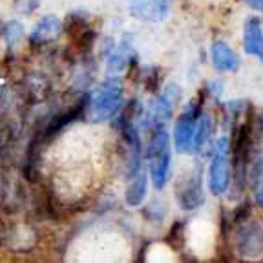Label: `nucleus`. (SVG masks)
I'll use <instances>...</instances> for the list:
<instances>
[{
    "mask_svg": "<svg viewBox=\"0 0 263 263\" xmlns=\"http://www.w3.org/2000/svg\"><path fill=\"white\" fill-rule=\"evenodd\" d=\"M146 189H148V179H146V172H141L137 176L128 177V186H126V203L130 206H139L146 197Z\"/></svg>",
    "mask_w": 263,
    "mask_h": 263,
    "instance_id": "ddd939ff",
    "label": "nucleus"
},
{
    "mask_svg": "<svg viewBox=\"0 0 263 263\" xmlns=\"http://www.w3.org/2000/svg\"><path fill=\"white\" fill-rule=\"evenodd\" d=\"M249 179H251V190L256 205L263 209V150L252 159L251 170H249Z\"/></svg>",
    "mask_w": 263,
    "mask_h": 263,
    "instance_id": "4468645a",
    "label": "nucleus"
},
{
    "mask_svg": "<svg viewBox=\"0 0 263 263\" xmlns=\"http://www.w3.org/2000/svg\"><path fill=\"white\" fill-rule=\"evenodd\" d=\"M234 247L241 258L254 259L263 256V223L245 219L236 225Z\"/></svg>",
    "mask_w": 263,
    "mask_h": 263,
    "instance_id": "39448f33",
    "label": "nucleus"
},
{
    "mask_svg": "<svg viewBox=\"0 0 263 263\" xmlns=\"http://www.w3.org/2000/svg\"><path fill=\"white\" fill-rule=\"evenodd\" d=\"M214 130V119L210 114H201L199 119H197L196 126V139H194V152L196 150H201L206 143H209L210 136H212Z\"/></svg>",
    "mask_w": 263,
    "mask_h": 263,
    "instance_id": "2eb2a0df",
    "label": "nucleus"
},
{
    "mask_svg": "<svg viewBox=\"0 0 263 263\" xmlns=\"http://www.w3.org/2000/svg\"><path fill=\"white\" fill-rule=\"evenodd\" d=\"M0 139H2V128H0Z\"/></svg>",
    "mask_w": 263,
    "mask_h": 263,
    "instance_id": "f3484780",
    "label": "nucleus"
},
{
    "mask_svg": "<svg viewBox=\"0 0 263 263\" xmlns=\"http://www.w3.org/2000/svg\"><path fill=\"white\" fill-rule=\"evenodd\" d=\"M232 185V143L229 137H219L214 144L209 168V189L214 196H221Z\"/></svg>",
    "mask_w": 263,
    "mask_h": 263,
    "instance_id": "7ed1b4c3",
    "label": "nucleus"
},
{
    "mask_svg": "<svg viewBox=\"0 0 263 263\" xmlns=\"http://www.w3.org/2000/svg\"><path fill=\"white\" fill-rule=\"evenodd\" d=\"M132 59H134V48H132V44L128 41H121L114 48L110 57H108V71L115 75L121 73V71L128 68Z\"/></svg>",
    "mask_w": 263,
    "mask_h": 263,
    "instance_id": "f8f14e48",
    "label": "nucleus"
},
{
    "mask_svg": "<svg viewBox=\"0 0 263 263\" xmlns=\"http://www.w3.org/2000/svg\"><path fill=\"white\" fill-rule=\"evenodd\" d=\"M123 82L117 77L103 81L91 91L88 99V117L91 123H106L111 121L123 108Z\"/></svg>",
    "mask_w": 263,
    "mask_h": 263,
    "instance_id": "f03ea898",
    "label": "nucleus"
},
{
    "mask_svg": "<svg viewBox=\"0 0 263 263\" xmlns=\"http://www.w3.org/2000/svg\"><path fill=\"white\" fill-rule=\"evenodd\" d=\"M210 57H212L214 66H216L219 71H229V73H232V71H238L239 62H241L234 49L230 48L229 44H225V42H221V41L214 42V44H212Z\"/></svg>",
    "mask_w": 263,
    "mask_h": 263,
    "instance_id": "9b49d317",
    "label": "nucleus"
},
{
    "mask_svg": "<svg viewBox=\"0 0 263 263\" xmlns=\"http://www.w3.org/2000/svg\"><path fill=\"white\" fill-rule=\"evenodd\" d=\"M0 86H2V79H0Z\"/></svg>",
    "mask_w": 263,
    "mask_h": 263,
    "instance_id": "a211bd4d",
    "label": "nucleus"
},
{
    "mask_svg": "<svg viewBox=\"0 0 263 263\" xmlns=\"http://www.w3.org/2000/svg\"><path fill=\"white\" fill-rule=\"evenodd\" d=\"M243 48L249 55L263 62V28L258 18H249L243 28Z\"/></svg>",
    "mask_w": 263,
    "mask_h": 263,
    "instance_id": "9d476101",
    "label": "nucleus"
},
{
    "mask_svg": "<svg viewBox=\"0 0 263 263\" xmlns=\"http://www.w3.org/2000/svg\"><path fill=\"white\" fill-rule=\"evenodd\" d=\"M2 35H4V39L8 41L9 46H18L21 39L24 37V28H22L21 22H8L4 26V29H2Z\"/></svg>",
    "mask_w": 263,
    "mask_h": 263,
    "instance_id": "dca6fc26",
    "label": "nucleus"
},
{
    "mask_svg": "<svg viewBox=\"0 0 263 263\" xmlns=\"http://www.w3.org/2000/svg\"><path fill=\"white\" fill-rule=\"evenodd\" d=\"M176 197L181 209L194 210L205 203V192H203L201 176L197 172H189L186 176L179 177L176 185Z\"/></svg>",
    "mask_w": 263,
    "mask_h": 263,
    "instance_id": "0eeeda50",
    "label": "nucleus"
},
{
    "mask_svg": "<svg viewBox=\"0 0 263 263\" xmlns=\"http://www.w3.org/2000/svg\"><path fill=\"white\" fill-rule=\"evenodd\" d=\"M146 161L154 186L156 190H163L170 177V163H172L170 136L164 126H156L150 130L146 144Z\"/></svg>",
    "mask_w": 263,
    "mask_h": 263,
    "instance_id": "f257e3e1",
    "label": "nucleus"
},
{
    "mask_svg": "<svg viewBox=\"0 0 263 263\" xmlns=\"http://www.w3.org/2000/svg\"><path fill=\"white\" fill-rule=\"evenodd\" d=\"M201 110L196 104H190L183 114L177 117L176 128H174V146L179 154L194 152V139H196L197 119Z\"/></svg>",
    "mask_w": 263,
    "mask_h": 263,
    "instance_id": "423d86ee",
    "label": "nucleus"
},
{
    "mask_svg": "<svg viewBox=\"0 0 263 263\" xmlns=\"http://www.w3.org/2000/svg\"><path fill=\"white\" fill-rule=\"evenodd\" d=\"M181 99V88L177 84H168L161 91V95H157L156 99H152L146 106L144 111V126L148 130H152L156 126H164V123L174 115V108L177 106Z\"/></svg>",
    "mask_w": 263,
    "mask_h": 263,
    "instance_id": "20e7f679",
    "label": "nucleus"
},
{
    "mask_svg": "<svg viewBox=\"0 0 263 263\" xmlns=\"http://www.w3.org/2000/svg\"><path fill=\"white\" fill-rule=\"evenodd\" d=\"M132 16L146 22L164 21L170 13V0H126Z\"/></svg>",
    "mask_w": 263,
    "mask_h": 263,
    "instance_id": "6e6552de",
    "label": "nucleus"
},
{
    "mask_svg": "<svg viewBox=\"0 0 263 263\" xmlns=\"http://www.w3.org/2000/svg\"><path fill=\"white\" fill-rule=\"evenodd\" d=\"M62 31V24L55 15H46L41 21L35 24V28L29 33V42L33 46H42L48 42H53L55 39H59Z\"/></svg>",
    "mask_w": 263,
    "mask_h": 263,
    "instance_id": "1a4fd4ad",
    "label": "nucleus"
}]
</instances>
